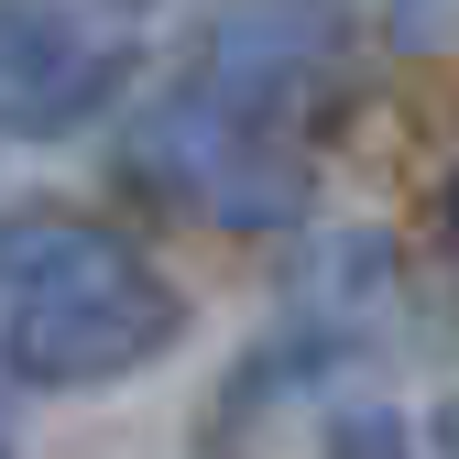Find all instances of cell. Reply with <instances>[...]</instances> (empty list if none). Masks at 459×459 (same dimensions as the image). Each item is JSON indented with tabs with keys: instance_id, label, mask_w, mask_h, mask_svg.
<instances>
[{
	"instance_id": "6da1fadb",
	"label": "cell",
	"mask_w": 459,
	"mask_h": 459,
	"mask_svg": "<svg viewBox=\"0 0 459 459\" xmlns=\"http://www.w3.org/2000/svg\"><path fill=\"white\" fill-rule=\"evenodd\" d=\"M186 339V296L121 230L77 208L0 219V372L33 394H99Z\"/></svg>"
},
{
	"instance_id": "7a4b0ae2",
	"label": "cell",
	"mask_w": 459,
	"mask_h": 459,
	"mask_svg": "<svg viewBox=\"0 0 459 459\" xmlns=\"http://www.w3.org/2000/svg\"><path fill=\"white\" fill-rule=\"evenodd\" d=\"M132 176H143V186H176L197 219H230V230H273V219L307 208V153L284 143V121L219 109V99H197L186 77L143 109Z\"/></svg>"
},
{
	"instance_id": "3957f363",
	"label": "cell",
	"mask_w": 459,
	"mask_h": 459,
	"mask_svg": "<svg viewBox=\"0 0 459 459\" xmlns=\"http://www.w3.org/2000/svg\"><path fill=\"white\" fill-rule=\"evenodd\" d=\"M339 44H351L339 0H219L186 44V88L252 121H296L339 77Z\"/></svg>"
},
{
	"instance_id": "277c9868",
	"label": "cell",
	"mask_w": 459,
	"mask_h": 459,
	"mask_svg": "<svg viewBox=\"0 0 459 459\" xmlns=\"http://www.w3.org/2000/svg\"><path fill=\"white\" fill-rule=\"evenodd\" d=\"M121 33L77 22L66 0H0V143L77 132L88 109L121 88Z\"/></svg>"
},
{
	"instance_id": "5b68a950",
	"label": "cell",
	"mask_w": 459,
	"mask_h": 459,
	"mask_svg": "<svg viewBox=\"0 0 459 459\" xmlns=\"http://www.w3.org/2000/svg\"><path fill=\"white\" fill-rule=\"evenodd\" d=\"M328 459H405V437H394V416H361V427H339Z\"/></svg>"
},
{
	"instance_id": "8992f818",
	"label": "cell",
	"mask_w": 459,
	"mask_h": 459,
	"mask_svg": "<svg viewBox=\"0 0 459 459\" xmlns=\"http://www.w3.org/2000/svg\"><path fill=\"white\" fill-rule=\"evenodd\" d=\"M437 459H459V394L437 405Z\"/></svg>"
},
{
	"instance_id": "52a82bcc",
	"label": "cell",
	"mask_w": 459,
	"mask_h": 459,
	"mask_svg": "<svg viewBox=\"0 0 459 459\" xmlns=\"http://www.w3.org/2000/svg\"><path fill=\"white\" fill-rule=\"evenodd\" d=\"M437 219H448V241H459V176H448V197H437Z\"/></svg>"
},
{
	"instance_id": "ba28073f",
	"label": "cell",
	"mask_w": 459,
	"mask_h": 459,
	"mask_svg": "<svg viewBox=\"0 0 459 459\" xmlns=\"http://www.w3.org/2000/svg\"><path fill=\"white\" fill-rule=\"evenodd\" d=\"M0 459H12V405H0Z\"/></svg>"
}]
</instances>
